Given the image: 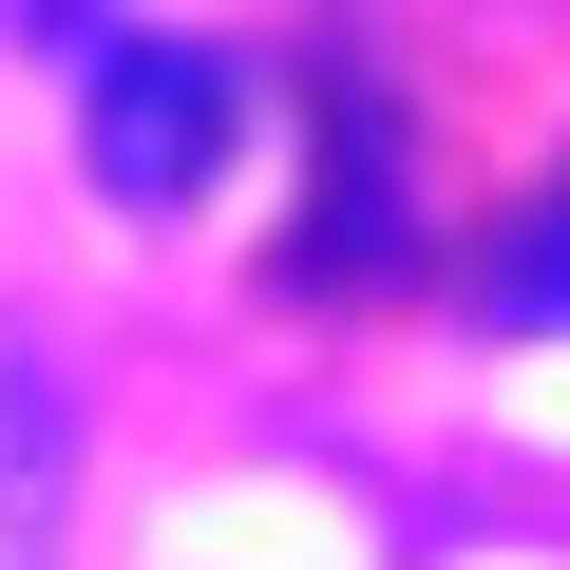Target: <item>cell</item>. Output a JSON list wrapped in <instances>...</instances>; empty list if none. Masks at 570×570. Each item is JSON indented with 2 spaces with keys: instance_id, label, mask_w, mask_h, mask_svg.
<instances>
[{
  "instance_id": "cell-1",
  "label": "cell",
  "mask_w": 570,
  "mask_h": 570,
  "mask_svg": "<svg viewBox=\"0 0 570 570\" xmlns=\"http://www.w3.org/2000/svg\"><path fill=\"white\" fill-rule=\"evenodd\" d=\"M77 134H96V190H115V209H190V190L228 171V134H247V77L190 58V39H96Z\"/></svg>"
},
{
  "instance_id": "cell-2",
  "label": "cell",
  "mask_w": 570,
  "mask_h": 570,
  "mask_svg": "<svg viewBox=\"0 0 570 570\" xmlns=\"http://www.w3.org/2000/svg\"><path fill=\"white\" fill-rule=\"evenodd\" d=\"M39 532H58V400L0 343V570H39Z\"/></svg>"
},
{
  "instance_id": "cell-3",
  "label": "cell",
  "mask_w": 570,
  "mask_h": 570,
  "mask_svg": "<svg viewBox=\"0 0 570 570\" xmlns=\"http://www.w3.org/2000/svg\"><path fill=\"white\" fill-rule=\"evenodd\" d=\"M475 305H494V324H570V190H551V209L475 266Z\"/></svg>"
}]
</instances>
